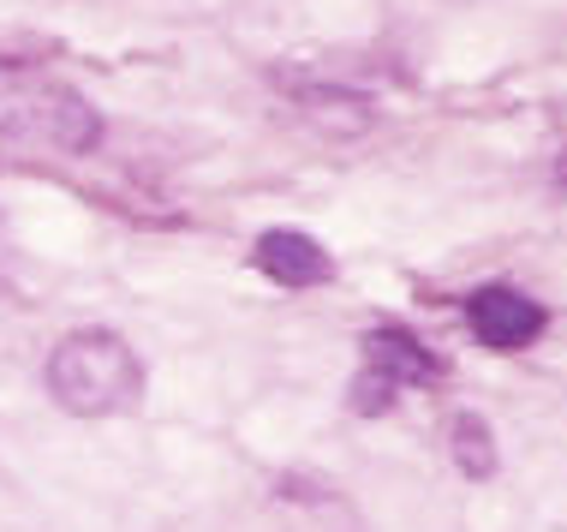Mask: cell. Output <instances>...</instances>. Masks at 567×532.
I'll list each match as a JSON object with an SVG mask.
<instances>
[{
	"instance_id": "1",
	"label": "cell",
	"mask_w": 567,
	"mask_h": 532,
	"mask_svg": "<svg viewBox=\"0 0 567 532\" xmlns=\"http://www.w3.org/2000/svg\"><path fill=\"white\" fill-rule=\"evenodd\" d=\"M0 132L19 144L54 150V156H90L102 144V114L72 84L0 60Z\"/></svg>"
},
{
	"instance_id": "2",
	"label": "cell",
	"mask_w": 567,
	"mask_h": 532,
	"mask_svg": "<svg viewBox=\"0 0 567 532\" xmlns=\"http://www.w3.org/2000/svg\"><path fill=\"white\" fill-rule=\"evenodd\" d=\"M49 395L79 419L126 413L144 395V365H137L132 341L114 329H72L49 354Z\"/></svg>"
},
{
	"instance_id": "3",
	"label": "cell",
	"mask_w": 567,
	"mask_h": 532,
	"mask_svg": "<svg viewBox=\"0 0 567 532\" xmlns=\"http://www.w3.org/2000/svg\"><path fill=\"white\" fill-rule=\"evenodd\" d=\"M466 329H472L478 347H489V354H519V347L544 341L549 311L532 294H519V287L489 282V287H478V294L466 299Z\"/></svg>"
},
{
	"instance_id": "4",
	"label": "cell",
	"mask_w": 567,
	"mask_h": 532,
	"mask_svg": "<svg viewBox=\"0 0 567 532\" xmlns=\"http://www.w3.org/2000/svg\"><path fill=\"white\" fill-rule=\"evenodd\" d=\"M269 84L281 90L293 109H305V120L341 132V139H352V132H371V120H377V102L371 96H359V90H347V84H334V79H311V72H293V66H269Z\"/></svg>"
},
{
	"instance_id": "5",
	"label": "cell",
	"mask_w": 567,
	"mask_h": 532,
	"mask_svg": "<svg viewBox=\"0 0 567 532\" xmlns=\"http://www.w3.org/2000/svg\"><path fill=\"white\" fill-rule=\"evenodd\" d=\"M251 264L281 287H317V282L334 276V257L317 246L311 234H299V227H269L251 246Z\"/></svg>"
},
{
	"instance_id": "6",
	"label": "cell",
	"mask_w": 567,
	"mask_h": 532,
	"mask_svg": "<svg viewBox=\"0 0 567 532\" xmlns=\"http://www.w3.org/2000/svg\"><path fill=\"white\" fill-rule=\"evenodd\" d=\"M359 354H364V365L371 371H382V377H394V383H436L442 377V359L424 347L412 329H401V324H377L371 336L359 341Z\"/></svg>"
},
{
	"instance_id": "7",
	"label": "cell",
	"mask_w": 567,
	"mask_h": 532,
	"mask_svg": "<svg viewBox=\"0 0 567 532\" xmlns=\"http://www.w3.org/2000/svg\"><path fill=\"white\" fill-rule=\"evenodd\" d=\"M449 454H454V467L466 479H489V473H496V437H489V424L478 413H454L449 419Z\"/></svg>"
},
{
	"instance_id": "8",
	"label": "cell",
	"mask_w": 567,
	"mask_h": 532,
	"mask_svg": "<svg viewBox=\"0 0 567 532\" xmlns=\"http://www.w3.org/2000/svg\"><path fill=\"white\" fill-rule=\"evenodd\" d=\"M394 395H401V383L364 365V371L352 377V389H347V407H352V413H359V419H382V413H389V407H394Z\"/></svg>"
},
{
	"instance_id": "9",
	"label": "cell",
	"mask_w": 567,
	"mask_h": 532,
	"mask_svg": "<svg viewBox=\"0 0 567 532\" xmlns=\"http://www.w3.org/2000/svg\"><path fill=\"white\" fill-rule=\"evenodd\" d=\"M7 264H12V246H7V227H0V276H7Z\"/></svg>"
},
{
	"instance_id": "10",
	"label": "cell",
	"mask_w": 567,
	"mask_h": 532,
	"mask_svg": "<svg viewBox=\"0 0 567 532\" xmlns=\"http://www.w3.org/2000/svg\"><path fill=\"white\" fill-rule=\"evenodd\" d=\"M556 192H561V197H567V156H561V162H556Z\"/></svg>"
}]
</instances>
